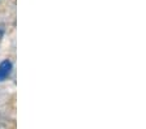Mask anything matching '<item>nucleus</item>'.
<instances>
[{"label":"nucleus","instance_id":"1","mask_svg":"<svg viewBox=\"0 0 146 129\" xmlns=\"http://www.w3.org/2000/svg\"><path fill=\"white\" fill-rule=\"evenodd\" d=\"M11 72H12V63L9 62L8 59L3 60V62L0 63V82L5 81L9 77Z\"/></svg>","mask_w":146,"mask_h":129},{"label":"nucleus","instance_id":"2","mask_svg":"<svg viewBox=\"0 0 146 129\" xmlns=\"http://www.w3.org/2000/svg\"><path fill=\"white\" fill-rule=\"evenodd\" d=\"M8 124H9L8 117L0 115V129H7L8 128Z\"/></svg>","mask_w":146,"mask_h":129},{"label":"nucleus","instance_id":"3","mask_svg":"<svg viewBox=\"0 0 146 129\" xmlns=\"http://www.w3.org/2000/svg\"><path fill=\"white\" fill-rule=\"evenodd\" d=\"M4 33H5V26H4V24H0V42L4 37Z\"/></svg>","mask_w":146,"mask_h":129}]
</instances>
